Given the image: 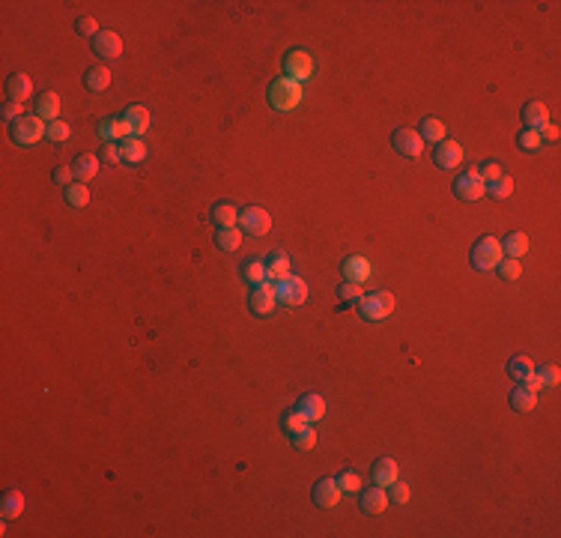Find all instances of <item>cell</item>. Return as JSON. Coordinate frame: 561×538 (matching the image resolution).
I'll list each match as a JSON object with an SVG mask.
<instances>
[{
	"label": "cell",
	"mask_w": 561,
	"mask_h": 538,
	"mask_svg": "<svg viewBox=\"0 0 561 538\" xmlns=\"http://www.w3.org/2000/svg\"><path fill=\"white\" fill-rule=\"evenodd\" d=\"M22 512H24V494L22 491H9L3 496V503H0V514H3V521L22 517Z\"/></svg>",
	"instance_id": "1f68e13d"
},
{
	"label": "cell",
	"mask_w": 561,
	"mask_h": 538,
	"mask_svg": "<svg viewBox=\"0 0 561 538\" xmlns=\"http://www.w3.org/2000/svg\"><path fill=\"white\" fill-rule=\"evenodd\" d=\"M337 296L344 299V302H358L365 293H362V284H353V282H344L337 287Z\"/></svg>",
	"instance_id": "f6af8a7d"
},
{
	"label": "cell",
	"mask_w": 561,
	"mask_h": 538,
	"mask_svg": "<svg viewBox=\"0 0 561 538\" xmlns=\"http://www.w3.org/2000/svg\"><path fill=\"white\" fill-rule=\"evenodd\" d=\"M526 252H528V236H526L523 231H514V234H508V236L502 239V254L519 261V257H523Z\"/></svg>",
	"instance_id": "f1b7e54d"
},
{
	"label": "cell",
	"mask_w": 561,
	"mask_h": 538,
	"mask_svg": "<svg viewBox=\"0 0 561 538\" xmlns=\"http://www.w3.org/2000/svg\"><path fill=\"white\" fill-rule=\"evenodd\" d=\"M72 177H75V171H72V165H57L54 171H51V179L57 186H72Z\"/></svg>",
	"instance_id": "c3c4849f"
},
{
	"label": "cell",
	"mask_w": 561,
	"mask_h": 538,
	"mask_svg": "<svg viewBox=\"0 0 561 538\" xmlns=\"http://www.w3.org/2000/svg\"><path fill=\"white\" fill-rule=\"evenodd\" d=\"M510 192H514V179L505 177V174L499 179H493V183H487V195L496 197V201H505V197H510Z\"/></svg>",
	"instance_id": "e575fe53"
},
{
	"label": "cell",
	"mask_w": 561,
	"mask_h": 538,
	"mask_svg": "<svg viewBox=\"0 0 561 538\" xmlns=\"http://www.w3.org/2000/svg\"><path fill=\"white\" fill-rule=\"evenodd\" d=\"M510 407H514L517 413H532L535 407H537V392H532L528 386H523V383H517V389L510 392Z\"/></svg>",
	"instance_id": "7402d4cb"
},
{
	"label": "cell",
	"mask_w": 561,
	"mask_h": 538,
	"mask_svg": "<svg viewBox=\"0 0 561 538\" xmlns=\"http://www.w3.org/2000/svg\"><path fill=\"white\" fill-rule=\"evenodd\" d=\"M239 231L251 234V236H266L272 231V215L263 206H245L239 213Z\"/></svg>",
	"instance_id": "8992f818"
},
{
	"label": "cell",
	"mask_w": 561,
	"mask_h": 538,
	"mask_svg": "<svg viewBox=\"0 0 561 538\" xmlns=\"http://www.w3.org/2000/svg\"><path fill=\"white\" fill-rule=\"evenodd\" d=\"M293 446L299 448V452H310V448H314L317 446V431H314V427H302V431H299V434H293Z\"/></svg>",
	"instance_id": "60d3db41"
},
{
	"label": "cell",
	"mask_w": 561,
	"mask_h": 538,
	"mask_svg": "<svg viewBox=\"0 0 561 538\" xmlns=\"http://www.w3.org/2000/svg\"><path fill=\"white\" fill-rule=\"evenodd\" d=\"M266 278L269 282H280V278H287L290 275V257L284 254V252H269V257H266Z\"/></svg>",
	"instance_id": "44dd1931"
},
{
	"label": "cell",
	"mask_w": 561,
	"mask_h": 538,
	"mask_svg": "<svg viewBox=\"0 0 561 538\" xmlns=\"http://www.w3.org/2000/svg\"><path fill=\"white\" fill-rule=\"evenodd\" d=\"M93 51L99 57H119L123 54V39H119V33H114V30H99L93 36Z\"/></svg>",
	"instance_id": "7c38bea8"
},
{
	"label": "cell",
	"mask_w": 561,
	"mask_h": 538,
	"mask_svg": "<svg viewBox=\"0 0 561 538\" xmlns=\"http://www.w3.org/2000/svg\"><path fill=\"white\" fill-rule=\"evenodd\" d=\"M502 174H505V171H502V165H499L496 158H487V162L478 168V177L484 179V183H493V179H499Z\"/></svg>",
	"instance_id": "b9f144b4"
},
{
	"label": "cell",
	"mask_w": 561,
	"mask_h": 538,
	"mask_svg": "<svg viewBox=\"0 0 561 538\" xmlns=\"http://www.w3.org/2000/svg\"><path fill=\"white\" fill-rule=\"evenodd\" d=\"M45 132H48L45 120H39L36 114H33V117H22V120H15V123H12V141H15L18 147H33V144H39Z\"/></svg>",
	"instance_id": "277c9868"
},
{
	"label": "cell",
	"mask_w": 561,
	"mask_h": 538,
	"mask_svg": "<svg viewBox=\"0 0 561 538\" xmlns=\"http://www.w3.org/2000/svg\"><path fill=\"white\" fill-rule=\"evenodd\" d=\"M99 135H102L105 144H117L119 138L126 141V138L132 135V132H128V123H126L123 117H108V120H102V123H99Z\"/></svg>",
	"instance_id": "2e32d148"
},
{
	"label": "cell",
	"mask_w": 561,
	"mask_h": 538,
	"mask_svg": "<svg viewBox=\"0 0 561 538\" xmlns=\"http://www.w3.org/2000/svg\"><path fill=\"white\" fill-rule=\"evenodd\" d=\"M275 293H278L280 305H302L308 299V284H305V278L290 272L287 278H280V282L275 284Z\"/></svg>",
	"instance_id": "52a82bcc"
},
{
	"label": "cell",
	"mask_w": 561,
	"mask_h": 538,
	"mask_svg": "<svg viewBox=\"0 0 561 538\" xmlns=\"http://www.w3.org/2000/svg\"><path fill=\"white\" fill-rule=\"evenodd\" d=\"M499 278H505V282H517L519 275H523V266H519V261H514V257H502V263L496 266Z\"/></svg>",
	"instance_id": "f35d334b"
},
{
	"label": "cell",
	"mask_w": 561,
	"mask_h": 538,
	"mask_svg": "<svg viewBox=\"0 0 561 538\" xmlns=\"http://www.w3.org/2000/svg\"><path fill=\"white\" fill-rule=\"evenodd\" d=\"M75 30H78L81 36H90V39H93V36L99 33V24H96V18H93V15H81V18L75 22Z\"/></svg>",
	"instance_id": "7dc6e473"
},
{
	"label": "cell",
	"mask_w": 561,
	"mask_h": 538,
	"mask_svg": "<svg viewBox=\"0 0 561 538\" xmlns=\"http://www.w3.org/2000/svg\"><path fill=\"white\" fill-rule=\"evenodd\" d=\"M418 135H421V141L442 144V141H445V135H448V129H445V123H442L439 117H424V120H421Z\"/></svg>",
	"instance_id": "603a6c76"
},
{
	"label": "cell",
	"mask_w": 561,
	"mask_h": 538,
	"mask_svg": "<svg viewBox=\"0 0 561 538\" xmlns=\"http://www.w3.org/2000/svg\"><path fill=\"white\" fill-rule=\"evenodd\" d=\"M433 162H436V168H442V171H454V168L463 162V147H460L457 141H442V144H436Z\"/></svg>",
	"instance_id": "8fae6325"
},
{
	"label": "cell",
	"mask_w": 561,
	"mask_h": 538,
	"mask_svg": "<svg viewBox=\"0 0 561 538\" xmlns=\"http://www.w3.org/2000/svg\"><path fill=\"white\" fill-rule=\"evenodd\" d=\"M119 153H123V162H128V165H137V162H144V158H146V144L140 141V138L128 135L126 141L119 144Z\"/></svg>",
	"instance_id": "83f0119b"
},
{
	"label": "cell",
	"mask_w": 561,
	"mask_h": 538,
	"mask_svg": "<svg viewBox=\"0 0 561 538\" xmlns=\"http://www.w3.org/2000/svg\"><path fill=\"white\" fill-rule=\"evenodd\" d=\"M540 141H558V126H553V123H546L544 129H540Z\"/></svg>",
	"instance_id": "816d5d0a"
},
{
	"label": "cell",
	"mask_w": 561,
	"mask_h": 538,
	"mask_svg": "<svg viewBox=\"0 0 561 538\" xmlns=\"http://www.w3.org/2000/svg\"><path fill=\"white\" fill-rule=\"evenodd\" d=\"M296 410L302 413L308 422H319V418L326 416V398L323 395H314V392L302 395V398H299V404H296Z\"/></svg>",
	"instance_id": "ac0fdd59"
},
{
	"label": "cell",
	"mask_w": 561,
	"mask_h": 538,
	"mask_svg": "<svg viewBox=\"0 0 561 538\" xmlns=\"http://www.w3.org/2000/svg\"><path fill=\"white\" fill-rule=\"evenodd\" d=\"M484 195H487V183L478 177V171L460 174L454 179V197H460V201H480Z\"/></svg>",
	"instance_id": "ba28073f"
},
{
	"label": "cell",
	"mask_w": 561,
	"mask_h": 538,
	"mask_svg": "<svg viewBox=\"0 0 561 538\" xmlns=\"http://www.w3.org/2000/svg\"><path fill=\"white\" fill-rule=\"evenodd\" d=\"M215 245L221 248V252H236V248L242 245V231H239V227H218Z\"/></svg>",
	"instance_id": "d6a6232c"
},
{
	"label": "cell",
	"mask_w": 561,
	"mask_h": 538,
	"mask_svg": "<svg viewBox=\"0 0 561 538\" xmlns=\"http://www.w3.org/2000/svg\"><path fill=\"white\" fill-rule=\"evenodd\" d=\"M308 425H310V422H308V418L299 413V410H287L284 416H280V427H284L290 437L299 434V431H302V427H308Z\"/></svg>",
	"instance_id": "8d00e7d4"
},
{
	"label": "cell",
	"mask_w": 561,
	"mask_h": 538,
	"mask_svg": "<svg viewBox=\"0 0 561 538\" xmlns=\"http://www.w3.org/2000/svg\"><path fill=\"white\" fill-rule=\"evenodd\" d=\"M535 380H537L540 389H555L558 380H561V374H558L555 365H544V368H535Z\"/></svg>",
	"instance_id": "74e56055"
},
{
	"label": "cell",
	"mask_w": 561,
	"mask_h": 538,
	"mask_svg": "<svg viewBox=\"0 0 561 538\" xmlns=\"http://www.w3.org/2000/svg\"><path fill=\"white\" fill-rule=\"evenodd\" d=\"M355 305H358V314H362L367 323H379L394 311V296L388 291H374V293H365Z\"/></svg>",
	"instance_id": "3957f363"
},
{
	"label": "cell",
	"mask_w": 561,
	"mask_h": 538,
	"mask_svg": "<svg viewBox=\"0 0 561 538\" xmlns=\"http://www.w3.org/2000/svg\"><path fill=\"white\" fill-rule=\"evenodd\" d=\"M370 475H374V484L379 487H388L392 482H397V464L392 461V457H379V461L374 464V470H370Z\"/></svg>",
	"instance_id": "cb8c5ba5"
},
{
	"label": "cell",
	"mask_w": 561,
	"mask_h": 538,
	"mask_svg": "<svg viewBox=\"0 0 561 538\" xmlns=\"http://www.w3.org/2000/svg\"><path fill=\"white\" fill-rule=\"evenodd\" d=\"M508 374L514 377L517 383H528L535 377V362L528 356H510V362H508Z\"/></svg>",
	"instance_id": "d4e9b609"
},
{
	"label": "cell",
	"mask_w": 561,
	"mask_h": 538,
	"mask_svg": "<svg viewBox=\"0 0 561 538\" xmlns=\"http://www.w3.org/2000/svg\"><path fill=\"white\" fill-rule=\"evenodd\" d=\"M340 484L335 482V478H319V482L314 484V503L319 508H335L340 503Z\"/></svg>",
	"instance_id": "4fadbf2b"
},
{
	"label": "cell",
	"mask_w": 561,
	"mask_h": 538,
	"mask_svg": "<svg viewBox=\"0 0 561 538\" xmlns=\"http://www.w3.org/2000/svg\"><path fill=\"white\" fill-rule=\"evenodd\" d=\"M549 123V108L544 102H526L523 108V126L532 129V132H540Z\"/></svg>",
	"instance_id": "e0dca14e"
},
{
	"label": "cell",
	"mask_w": 561,
	"mask_h": 538,
	"mask_svg": "<svg viewBox=\"0 0 561 538\" xmlns=\"http://www.w3.org/2000/svg\"><path fill=\"white\" fill-rule=\"evenodd\" d=\"M392 144L400 156L406 158H418L421 153H424V141H421V135L415 132V129H397V132L392 135Z\"/></svg>",
	"instance_id": "9c48e42d"
},
{
	"label": "cell",
	"mask_w": 561,
	"mask_h": 538,
	"mask_svg": "<svg viewBox=\"0 0 561 538\" xmlns=\"http://www.w3.org/2000/svg\"><path fill=\"white\" fill-rule=\"evenodd\" d=\"M278 302V293H275V282H263L257 284L251 291V299H248V305H251L254 314H269Z\"/></svg>",
	"instance_id": "30bf717a"
},
{
	"label": "cell",
	"mask_w": 561,
	"mask_h": 538,
	"mask_svg": "<svg viewBox=\"0 0 561 538\" xmlns=\"http://www.w3.org/2000/svg\"><path fill=\"white\" fill-rule=\"evenodd\" d=\"M335 482L340 484V491H358V487H362V475L353 473V470H344Z\"/></svg>",
	"instance_id": "ee69618b"
},
{
	"label": "cell",
	"mask_w": 561,
	"mask_h": 538,
	"mask_svg": "<svg viewBox=\"0 0 561 538\" xmlns=\"http://www.w3.org/2000/svg\"><path fill=\"white\" fill-rule=\"evenodd\" d=\"M388 487H392V491H388V503H397V505L409 503V484H403V482H392Z\"/></svg>",
	"instance_id": "bcb514c9"
},
{
	"label": "cell",
	"mask_w": 561,
	"mask_h": 538,
	"mask_svg": "<svg viewBox=\"0 0 561 538\" xmlns=\"http://www.w3.org/2000/svg\"><path fill=\"white\" fill-rule=\"evenodd\" d=\"M6 93H9V102H27L30 93H33V84H30V78L24 72H15L12 78L6 81Z\"/></svg>",
	"instance_id": "ffe728a7"
},
{
	"label": "cell",
	"mask_w": 561,
	"mask_h": 538,
	"mask_svg": "<svg viewBox=\"0 0 561 538\" xmlns=\"http://www.w3.org/2000/svg\"><path fill=\"white\" fill-rule=\"evenodd\" d=\"M358 505H362L365 514H383L385 508H388V494H385V487L374 484V487H367V491H362V500H358Z\"/></svg>",
	"instance_id": "9a60e30c"
},
{
	"label": "cell",
	"mask_w": 561,
	"mask_h": 538,
	"mask_svg": "<svg viewBox=\"0 0 561 538\" xmlns=\"http://www.w3.org/2000/svg\"><path fill=\"white\" fill-rule=\"evenodd\" d=\"M299 102H302V84L293 81V78H275L272 84H269V105L275 108V111L287 114L293 111V108H299Z\"/></svg>",
	"instance_id": "6da1fadb"
},
{
	"label": "cell",
	"mask_w": 561,
	"mask_h": 538,
	"mask_svg": "<svg viewBox=\"0 0 561 538\" xmlns=\"http://www.w3.org/2000/svg\"><path fill=\"white\" fill-rule=\"evenodd\" d=\"M69 135H72V129H69V123H63V120H54V123H48V132H45L48 141L63 144V141H69Z\"/></svg>",
	"instance_id": "ab89813d"
},
{
	"label": "cell",
	"mask_w": 561,
	"mask_h": 538,
	"mask_svg": "<svg viewBox=\"0 0 561 538\" xmlns=\"http://www.w3.org/2000/svg\"><path fill=\"white\" fill-rule=\"evenodd\" d=\"M284 75L293 78V81L305 84L310 75H314V57H310L305 48H293V51H287L284 57Z\"/></svg>",
	"instance_id": "5b68a950"
},
{
	"label": "cell",
	"mask_w": 561,
	"mask_h": 538,
	"mask_svg": "<svg viewBox=\"0 0 561 538\" xmlns=\"http://www.w3.org/2000/svg\"><path fill=\"white\" fill-rule=\"evenodd\" d=\"M66 204H69V206H75V209L87 206V204H90V188H87V183H75V186H69V188H66Z\"/></svg>",
	"instance_id": "d590c367"
},
{
	"label": "cell",
	"mask_w": 561,
	"mask_h": 538,
	"mask_svg": "<svg viewBox=\"0 0 561 538\" xmlns=\"http://www.w3.org/2000/svg\"><path fill=\"white\" fill-rule=\"evenodd\" d=\"M502 243H499L496 236H480L478 243L472 245V254H469V261L478 272H493V269L502 263Z\"/></svg>",
	"instance_id": "7a4b0ae2"
},
{
	"label": "cell",
	"mask_w": 561,
	"mask_h": 538,
	"mask_svg": "<svg viewBox=\"0 0 561 538\" xmlns=\"http://www.w3.org/2000/svg\"><path fill=\"white\" fill-rule=\"evenodd\" d=\"M72 171H75V177L81 179V183H90L96 174H99V158L96 156H90V153H81L72 162Z\"/></svg>",
	"instance_id": "f546056e"
},
{
	"label": "cell",
	"mask_w": 561,
	"mask_h": 538,
	"mask_svg": "<svg viewBox=\"0 0 561 538\" xmlns=\"http://www.w3.org/2000/svg\"><path fill=\"white\" fill-rule=\"evenodd\" d=\"M84 84H87V90H93V93H102V90L111 87V69L108 66H90L87 75H84Z\"/></svg>",
	"instance_id": "4316f807"
},
{
	"label": "cell",
	"mask_w": 561,
	"mask_h": 538,
	"mask_svg": "<svg viewBox=\"0 0 561 538\" xmlns=\"http://www.w3.org/2000/svg\"><path fill=\"white\" fill-rule=\"evenodd\" d=\"M0 114H3V120H9V123H15V120L24 117V105H22V102H6Z\"/></svg>",
	"instance_id": "681fc988"
},
{
	"label": "cell",
	"mask_w": 561,
	"mask_h": 538,
	"mask_svg": "<svg viewBox=\"0 0 561 538\" xmlns=\"http://www.w3.org/2000/svg\"><path fill=\"white\" fill-rule=\"evenodd\" d=\"M102 158H105V162H123V153H119V144H105L102 147Z\"/></svg>",
	"instance_id": "f907efd6"
},
{
	"label": "cell",
	"mask_w": 561,
	"mask_h": 538,
	"mask_svg": "<svg viewBox=\"0 0 561 538\" xmlns=\"http://www.w3.org/2000/svg\"><path fill=\"white\" fill-rule=\"evenodd\" d=\"M36 117H39V120H48V123H54V120L60 117V96L51 93V90L39 96V99H36Z\"/></svg>",
	"instance_id": "484cf974"
},
{
	"label": "cell",
	"mask_w": 561,
	"mask_h": 538,
	"mask_svg": "<svg viewBox=\"0 0 561 538\" xmlns=\"http://www.w3.org/2000/svg\"><path fill=\"white\" fill-rule=\"evenodd\" d=\"M242 278H245V282L251 284V287L269 282V278H266V263L257 261V257H254V261H245V263H242Z\"/></svg>",
	"instance_id": "836d02e7"
},
{
	"label": "cell",
	"mask_w": 561,
	"mask_h": 538,
	"mask_svg": "<svg viewBox=\"0 0 561 538\" xmlns=\"http://www.w3.org/2000/svg\"><path fill=\"white\" fill-rule=\"evenodd\" d=\"M123 120L128 123V132H132L135 138H140L149 129V111L144 105H128L126 108V114H123Z\"/></svg>",
	"instance_id": "d6986e66"
},
{
	"label": "cell",
	"mask_w": 561,
	"mask_h": 538,
	"mask_svg": "<svg viewBox=\"0 0 561 538\" xmlns=\"http://www.w3.org/2000/svg\"><path fill=\"white\" fill-rule=\"evenodd\" d=\"M517 144L523 147V149H528V153H535V149H540V144H544V141H540V135L532 132V129H523V132L517 135Z\"/></svg>",
	"instance_id": "7bdbcfd3"
},
{
	"label": "cell",
	"mask_w": 561,
	"mask_h": 538,
	"mask_svg": "<svg viewBox=\"0 0 561 538\" xmlns=\"http://www.w3.org/2000/svg\"><path fill=\"white\" fill-rule=\"evenodd\" d=\"M340 272H344V282H353V284H365L370 278V261L362 254H353L346 257L344 266H340Z\"/></svg>",
	"instance_id": "5bb4252c"
},
{
	"label": "cell",
	"mask_w": 561,
	"mask_h": 538,
	"mask_svg": "<svg viewBox=\"0 0 561 538\" xmlns=\"http://www.w3.org/2000/svg\"><path fill=\"white\" fill-rule=\"evenodd\" d=\"M212 222H215L218 227H236V225H239V209H236L233 204L218 201V204L212 206Z\"/></svg>",
	"instance_id": "4dcf8cb0"
}]
</instances>
